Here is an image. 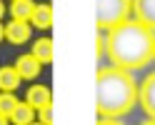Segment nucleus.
Masks as SVG:
<instances>
[{"mask_svg":"<svg viewBox=\"0 0 155 125\" xmlns=\"http://www.w3.org/2000/svg\"><path fill=\"white\" fill-rule=\"evenodd\" d=\"M3 38H5V28L0 25V40H3Z\"/></svg>","mask_w":155,"mask_h":125,"instance_id":"obj_20","label":"nucleus"},{"mask_svg":"<svg viewBox=\"0 0 155 125\" xmlns=\"http://www.w3.org/2000/svg\"><path fill=\"white\" fill-rule=\"evenodd\" d=\"M20 83H23V78H20V73L15 70V65L0 68V93H13Z\"/></svg>","mask_w":155,"mask_h":125,"instance_id":"obj_9","label":"nucleus"},{"mask_svg":"<svg viewBox=\"0 0 155 125\" xmlns=\"http://www.w3.org/2000/svg\"><path fill=\"white\" fill-rule=\"evenodd\" d=\"M0 125H10V118H8V115H3V113H0Z\"/></svg>","mask_w":155,"mask_h":125,"instance_id":"obj_17","label":"nucleus"},{"mask_svg":"<svg viewBox=\"0 0 155 125\" xmlns=\"http://www.w3.org/2000/svg\"><path fill=\"white\" fill-rule=\"evenodd\" d=\"M5 40L13 45H23L30 40V23L28 20H10L5 25Z\"/></svg>","mask_w":155,"mask_h":125,"instance_id":"obj_5","label":"nucleus"},{"mask_svg":"<svg viewBox=\"0 0 155 125\" xmlns=\"http://www.w3.org/2000/svg\"><path fill=\"white\" fill-rule=\"evenodd\" d=\"M30 125H43V123H38V120H33V123H30Z\"/></svg>","mask_w":155,"mask_h":125,"instance_id":"obj_21","label":"nucleus"},{"mask_svg":"<svg viewBox=\"0 0 155 125\" xmlns=\"http://www.w3.org/2000/svg\"><path fill=\"white\" fill-rule=\"evenodd\" d=\"M35 120V108L28 103H18L15 110L10 113V123L13 125H30Z\"/></svg>","mask_w":155,"mask_h":125,"instance_id":"obj_10","label":"nucleus"},{"mask_svg":"<svg viewBox=\"0 0 155 125\" xmlns=\"http://www.w3.org/2000/svg\"><path fill=\"white\" fill-rule=\"evenodd\" d=\"M133 0H95V25L98 30H110L128 20Z\"/></svg>","mask_w":155,"mask_h":125,"instance_id":"obj_3","label":"nucleus"},{"mask_svg":"<svg viewBox=\"0 0 155 125\" xmlns=\"http://www.w3.org/2000/svg\"><path fill=\"white\" fill-rule=\"evenodd\" d=\"M18 103H20V100H18L13 93H0V113H3V115H8V118H10V113L15 110Z\"/></svg>","mask_w":155,"mask_h":125,"instance_id":"obj_14","label":"nucleus"},{"mask_svg":"<svg viewBox=\"0 0 155 125\" xmlns=\"http://www.w3.org/2000/svg\"><path fill=\"white\" fill-rule=\"evenodd\" d=\"M5 15V5H3V0H0V18Z\"/></svg>","mask_w":155,"mask_h":125,"instance_id":"obj_18","label":"nucleus"},{"mask_svg":"<svg viewBox=\"0 0 155 125\" xmlns=\"http://www.w3.org/2000/svg\"><path fill=\"white\" fill-rule=\"evenodd\" d=\"M25 103L38 110V108H43V105L53 103V93H50V88H45V85H33V88H28V93H25Z\"/></svg>","mask_w":155,"mask_h":125,"instance_id":"obj_8","label":"nucleus"},{"mask_svg":"<svg viewBox=\"0 0 155 125\" xmlns=\"http://www.w3.org/2000/svg\"><path fill=\"white\" fill-rule=\"evenodd\" d=\"M40 68H43V63L38 60L33 53H25V55H20V58L15 60V70L20 73L23 80H33V78H38V75H40Z\"/></svg>","mask_w":155,"mask_h":125,"instance_id":"obj_6","label":"nucleus"},{"mask_svg":"<svg viewBox=\"0 0 155 125\" xmlns=\"http://www.w3.org/2000/svg\"><path fill=\"white\" fill-rule=\"evenodd\" d=\"M33 10H35V3H33V0H13V3H10L13 20H30Z\"/></svg>","mask_w":155,"mask_h":125,"instance_id":"obj_13","label":"nucleus"},{"mask_svg":"<svg viewBox=\"0 0 155 125\" xmlns=\"http://www.w3.org/2000/svg\"><path fill=\"white\" fill-rule=\"evenodd\" d=\"M133 13L138 23L155 30V0H133Z\"/></svg>","mask_w":155,"mask_h":125,"instance_id":"obj_7","label":"nucleus"},{"mask_svg":"<svg viewBox=\"0 0 155 125\" xmlns=\"http://www.w3.org/2000/svg\"><path fill=\"white\" fill-rule=\"evenodd\" d=\"M153 60H155V58H153Z\"/></svg>","mask_w":155,"mask_h":125,"instance_id":"obj_22","label":"nucleus"},{"mask_svg":"<svg viewBox=\"0 0 155 125\" xmlns=\"http://www.w3.org/2000/svg\"><path fill=\"white\" fill-rule=\"evenodd\" d=\"M98 125H123V123H120L118 118H100Z\"/></svg>","mask_w":155,"mask_h":125,"instance_id":"obj_16","label":"nucleus"},{"mask_svg":"<svg viewBox=\"0 0 155 125\" xmlns=\"http://www.w3.org/2000/svg\"><path fill=\"white\" fill-rule=\"evenodd\" d=\"M105 55L115 68L140 70L155 58V30L138 20H125L105 35Z\"/></svg>","mask_w":155,"mask_h":125,"instance_id":"obj_1","label":"nucleus"},{"mask_svg":"<svg viewBox=\"0 0 155 125\" xmlns=\"http://www.w3.org/2000/svg\"><path fill=\"white\" fill-rule=\"evenodd\" d=\"M30 20L35 28H40V30H48V28L53 25V8L50 5H35V10L30 15Z\"/></svg>","mask_w":155,"mask_h":125,"instance_id":"obj_12","label":"nucleus"},{"mask_svg":"<svg viewBox=\"0 0 155 125\" xmlns=\"http://www.w3.org/2000/svg\"><path fill=\"white\" fill-rule=\"evenodd\" d=\"M33 55L43 65L53 63V40H50V38H38V40L33 43Z\"/></svg>","mask_w":155,"mask_h":125,"instance_id":"obj_11","label":"nucleus"},{"mask_svg":"<svg viewBox=\"0 0 155 125\" xmlns=\"http://www.w3.org/2000/svg\"><path fill=\"white\" fill-rule=\"evenodd\" d=\"M138 100V85L130 70L103 68L95 75V110L100 118H123L133 110Z\"/></svg>","mask_w":155,"mask_h":125,"instance_id":"obj_2","label":"nucleus"},{"mask_svg":"<svg viewBox=\"0 0 155 125\" xmlns=\"http://www.w3.org/2000/svg\"><path fill=\"white\" fill-rule=\"evenodd\" d=\"M138 100L143 105V110L150 115V118H155V73H150L148 78L143 80L140 90H138Z\"/></svg>","mask_w":155,"mask_h":125,"instance_id":"obj_4","label":"nucleus"},{"mask_svg":"<svg viewBox=\"0 0 155 125\" xmlns=\"http://www.w3.org/2000/svg\"><path fill=\"white\" fill-rule=\"evenodd\" d=\"M38 123H43V125H53V103L43 105V108H38Z\"/></svg>","mask_w":155,"mask_h":125,"instance_id":"obj_15","label":"nucleus"},{"mask_svg":"<svg viewBox=\"0 0 155 125\" xmlns=\"http://www.w3.org/2000/svg\"><path fill=\"white\" fill-rule=\"evenodd\" d=\"M143 125H155V118H150V120H145Z\"/></svg>","mask_w":155,"mask_h":125,"instance_id":"obj_19","label":"nucleus"}]
</instances>
